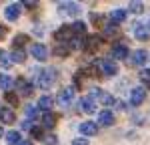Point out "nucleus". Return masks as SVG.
<instances>
[{"instance_id": "13", "label": "nucleus", "mask_w": 150, "mask_h": 145, "mask_svg": "<svg viewBox=\"0 0 150 145\" xmlns=\"http://www.w3.org/2000/svg\"><path fill=\"white\" fill-rule=\"evenodd\" d=\"M56 113H52V111H46L44 115H42V129H54V125H56Z\"/></svg>"}, {"instance_id": "2", "label": "nucleus", "mask_w": 150, "mask_h": 145, "mask_svg": "<svg viewBox=\"0 0 150 145\" xmlns=\"http://www.w3.org/2000/svg\"><path fill=\"white\" fill-rule=\"evenodd\" d=\"M72 36H74V32H72L70 24H64L54 32V40H56V45H68L72 40Z\"/></svg>"}, {"instance_id": "38", "label": "nucleus", "mask_w": 150, "mask_h": 145, "mask_svg": "<svg viewBox=\"0 0 150 145\" xmlns=\"http://www.w3.org/2000/svg\"><path fill=\"white\" fill-rule=\"evenodd\" d=\"M72 145H88V139H86V137H76V139L72 141Z\"/></svg>"}, {"instance_id": "15", "label": "nucleus", "mask_w": 150, "mask_h": 145, "mask_svg": "<svg viewBox=\"0 0 150 145\" xmlns=\"http://www.w3.org/2000/svg\"><path fill=\"white\" fill-rule=\"evenodd\" d=\"M80 109L84 111V113H94V111H96V103H94V99L90 95L82 97V99H80Z\"/></svg>"}, {"instance_id": "8", "label": "nucleus", "mask_w": 150, "mask_h": 145, "mask_svg": "<svg viewBox=\"0 0 150 145\" xmlns=\"http://www.w3.org/2000/svg\"><path fill=\"white\" fill-rule=\"evenodd\" d=\"M104 45V40H102V36H98V34H92V36H88L86 38V42H84V50H88V52H96V50H100Z\"/></svg>"}, {"instance_id": "24", "label": "nucleus", "mask_w": 150, "mask_h": 145, "mask_svg": "<svg viewBox=\"0 0 150 145\" xmlns=\"http://www.w3.org/2000/svg\"><path fill=\"white\" fill-rule=\"evenodd\" d=\"M4 139H6V143H8V145H18L20 141H22V137H20V133H18V131H8L6 135H4Z\"/></svg>"}, {"instance_id": "25", "label": "nucleus", "mask_w": 150, "mask_h": 145, "mask_svg": "<svg viewBox=\"0 0 150 145\" xmlns=\"http://www.w3.org/2000/svg\"><path fill=\"white\" fill-rule=\"evenodd\" d=\"M0 65H2L4 69H10V67H12L10 52H6V50H0Z\"/></svg>"}, {"instance_id": "10", "label": "nucleus", "mask_w": 150, "mask_h": 145, "mask_svg": "<svg viewBox=\"0 0 150 145\" xmlns=\"http://www.w3.org/2000/svg\"><path fill=\"white\" fill-rule=\"evenodd\" d=\"M144 99H146V89H142V87L132 89V93H130V103L132 105H142Z\"/></svg>"}, {"instance_id": "42", "label": "nucleus", "mask_w": 150, "mask_h": 145, "mask_svg": "<svg viewBox=\"0 0 150 145\" xmlns=\"http://www.w3.org/2000/svg\"><path fill=\"white\" fill-rule=\"evenodd\" d=\"M18 145H34V143H32V141H20Z\"/></svg>"}, {"instance_id": "14", "label": "nucleus", "mask_w": 150, "mask_h": 145, "mask_svg": "<svg viewBox=\"0 0 150 145\" xmlns=\"http://www.w3.org/2000/svg\"><path fill=\"white\" fill-rule=\"evenodd\" d=\"M98 123H100L102 127H110V125H114V113H112L110 109L102 111V113L98 115Z\"/></svg>"}, {"instance_id": "43", "label": "nucleus", "mask_w": 150, "mask_h": 145, "mask_svg": "<svg viewBox=\"0 0 150 145\" xmlns=\"http://www.w3.org/2000/svg\"><path fill=\"white\" fill-rule=\"evenodd\" d=\"M2 135H4V131H2V127H0V137H2Z\"/></svg>"}, {"instance_id": "6", "label": "nucleus", "mask_w": 150, "mask_h": 145, "mask_svg": "<svg viewBox=\"0 0 150 145\" xmlns=\"http://www.w3.org/2000/svg\"><path fill=\"white\" fill-rule=\"evenodd\" d=\"M98 67H100L102 75H106V77H114L116 72H118V65H116V60H112V59L100 60V62H98Z\"/></svg>"}, {"instance_id": "31", "label": "nucleus", "mask_w": 150, "mask_h": 145, "mask_svg": "<svg viewBox=\"0 0 150 145\" xmlns=\"http://www.w3.org/2000/svg\"><path fill=\"white\" fill-rule=\"evenodd\" d=\"M4 101H6V103H10V105H18V95L8 91V93H4Z\"/></svg>"}, {"instance_id": "45", "label": "nucleus", "mask_w": 150, "mask_h": 145, "mask_svg": "<svg viewBox=\"0 0 150 145\" xmlns=\"http://www.w3.org/2000/svg\"><path fill=\"white\" fill-rule=\"evenodd\" d=\"M148 59H150V57H148Z\"/></svg>"}, {"instance_id": "21", "label": "nucleus", "mask_w": 150, "mask_h": 145, "mask_svg": "<svg viewBox=\"0 0 150 145\" xmlns=\"http://www.w3.org/2000/svg\"><path fill=\"white\" fill-rule=\"evenodd\" d=\"M12 87H14L12 77H10V75H6V72H2V75H0V89H4V93H8Z\"/></svg>"}, {"instance_id": "37", "label": "nucleus", "mask_w": 150, "mask_h": 145, "mask_svg": "<svg viewBox=\"0 0 150 145\" xmlns=\"http://www.w3.org/2000/svg\"><path fill=\"white\" fill-rule=\"evenodd\" d=\"M22 6H26L28 10H34L36 6H38V2H34V0H26V2H24Z\"/></svg>"}, {"instance_id": "41", "label": "nucleus", "mask_w": 150, "mask_h": 145, "mask_svg": "<svg viewBox=\"0 0 150 145\" xmlns=\"http://www.w3.org/2000/svg\"><path fill=\"white\" fill-rule=\"evenodd\" d=\"M22 129H28V131H30V129H32V123H30L28 119H26V121H22Z\"/></svg>"}, {"instance_id": "3", "label": "nucleus", "mask_w": 150, "mask_h": 145, "mask_svg": "<svg viewBox=\"0 0 150 145\" xmlns=\"http://www.w3.org/2000/svg\"><path fill=\"white\" fill-rule=\"evenodd\" d=\"M74 93H76L74 87H66V89H62V91L58 93V105H62V107H70L72 101H74Z\"/></svg>"}, {"instance_id": "36", "label": "nucleus", "mask_w": 150, "mask_h": 145, "mask_svg": "<svg viewBox=\"0 0 150 145\" xmlns=\"http://www.w3.org/2000/svg\"><path fill=\"white\" fill-rule=\"evenodd\" d=\"M140 81L144 85H150V69H146V71L140 72Z\"/></svg>"}, {"instance_id": "12", "label": "nucleus", "mask_w": 150, "mask_h": 145, "mask_svg": "<svg viewBox=\"0 0 150 145\" xmlns=\"http://www.w3.org/2000/svg\"><path fill=\"white\" fill-rule=\"evenodd\" d=\"M80 133L84 135V137H94V135L98 133V125L92 123V121H84V123L80 125Z\"/></svg>"}, {"instance_id": "26", "label": "nucleus", "mask_w": 150, "mask_h": 145, "mask_svg": "<svg viewBox=\"0 0 150 145\" xmlns=\"http://www.w3.org/2000/svg\"><path fill=\"white\" fill-rule=\"evenodd\" d=\"M70 28H72V32H74V34H84V30H86V24L82 22V20H76V22L70 24Z\"/></svg>"}, {"instance_id": "1", "label": "nucleus", "mask_w": 150, "mask_h": 145, "mask_svg": "<svg viewBox=\"0 0 150 145\" xmlns=\"http://www.w3.org/2000/svg\"><path fill=\"white\" fill-rule=\"evenodd\" d=\"M34 77H36V85L40 89H50L54 85V81L58 79V72L56 69L48 67V69H42V71H34Z\"/></svg>"}, {"instance_id": "5", "label": "nucleus", "mask_w": 150, "mask_h": 145, "mask_svg": "<svg viewBox=\"0 0 150 145\" xmlns=\"http://www.w3.org/2000/svg\"><path fill=\"white\" fill-rule=\"evenodd\" d=\"M58 12L68 14V16H76V14H80V4H76V2H58Z\"/></svg>"}, {"instance_id": "22", "label": "nucleus", "mask_w": 150, "mask_h": 145, "mask_svg": "<svg viewBox=\"0 0 150 145\" xmlns=\"http://www.w3.org/2000/svg\"><path fill=\"white\" fill-rule=\"evenodd\" d=\"M132 60H134V65H138V67H142L146 60H148V52L144 50V48H138L136 52H134V57H132Z\"/></svg>"}, {"instance_id": "20", "label": "nucleus", "mask_w": 150, "mask_h": 145, "mask_svg": "<svg viewBox=\"0 0 150 145\" xmlns=\"http://www.w3.org/2000/svg\"><path fill=\"white\" fill-rule=\"evenodd\" d=\"M110 20H112V24H120L126 20V10H122V8H116V10L110 12Z\"/></svg>"}, {"instance_id": "17", "label": "nucleus", "mask_w": 150, "mask_h": 145, "mask_svg": "<svg viewBox=\"0 0 150 145\" xmlns=\"http://www.w3.org/2000/svg\"><path fill=\"white\" fill-rule=\"evenodd\" d=\"M0 121L6 125H12V123H16V113L12 109H0Z\"/></svg>"}, {"instance_id": "34", "label": "nucleus", "mask_w": 150, "mask_h": 145, "mask_svg": "<svg viewBox=\"0 0 150 145\" xmlns=\"http://www.w3.org/2000/svg\"><path fill=\"white\" fill-rule=\"evenodd\" d=\"M44 145H58V137L56 135H44Z\"/></svg>"}, {"instance_id": "18", "label": "nucleus", "mask_w": 150, "mask_h": 145, "mask_svg": "<svg viewBox=\"0 0 150 145\" xmlns=\"http://www.w3.org/2000/svg\"><path fill=\"white\" fill-rule=\"evenodd\" d=\"M84 42H86V38L82 34H74L72 40L68 42V48L70 50H82V48H84Z\"/></svg>"}, {"instance_id": "27", "label": "nucleus", "mask_w": 150, "mask_h": 145, "mask_svg": "<svg viewBox=\"0 0 150 145\" xmlns=\"http://www.w3.org/2000/svg\"><path fill=\"white\" fill-rule=\"evenodd\" d=\"M30 135L34 137V139H44V129H42V125H32V129H30Z\"/></svg>"}, {"instance_id": "7", "label": "nucleus", "mask_w": 150, "mask_h": 145, "mask_svg": "<svg viewBox=\"0 0 150 145\" xmlns=\"http://www.w3.org/2000/svg\"><path fill=\"white\" fill-rule=\"evenodd\" d=\"M14 87H16V91H18V95H24V97H30L32 95V83L30 81H26L24 77H20V79H16L14 81Z\"/></svg>"}, {"instance_id": "23", "label": "nucleus", "mask_w": 150, "mask_h": 145, "mask_svg": "<svg viewBox=\"0 0 150 145\" xmlns=\"http://www.w3.org/2000/svg\"><path fill=\"white\" fill-rule=\"evenodd\" d=\"M10 60H12V65H14V62L22 65L24 60H26V52H24L22 48H14V50L10 52Z\"/></svg>"}, {"instance_id": "40", "label": "nucleus", "mask_w": 150, "mask_h": 145, "mask_svg": "<svg viewBox=\"0 0 150 145\" xmlns=\"http://www.w3.org/2000/svg\"><path fill=\"white\" fill-rule=\"evenodd\" d=\"M6 34H8V28H6L4 24H0V38H4Z\"/></svg>"}, {"instance_id": "39", "label": "nucleus", "mask_w": 150, "mask_h": 145, "mask_svg": "<svg viewBox=\"0 0 150 145\" xmlns=\"http://www.w3.org/2000/svg\"><path fill=\"white\" fill-rule=\"evenodd\" d=\"M114 105H116V109H120V111H126L128 109V105L124 101H114Z\"/></svg>"}, {"instance_id": "19", "label": "nucleus", "mask_w": 150, "mask_h": 145, "mask_svg": "<svg viewBox=\"0 0 150 145\" xmlns=\"http://www.w3.org/2000/svg\"><path fill=\"white\" fill-rule=\"evenodd\" d=\"M52 105H54V97L42 95L40 99H38V105H36V107H38V109H44V111H50V109H52Z\"/></svg>"}, {"instance_id": "29", "label": "nucleus", "mask_w": 150, "mask_h": 145, "mask_svg": "<svg viewBox=\"0 0 150 145\" xmlns=\"http://www.w3.org/2000/svg\"><path fill=\"white\" fill-rule=\"evenodd\" d=\"M28 40H30V38H28L26 34H16V36H14V47H16V48H22Z\"/></svg>"}, {"instance_id": "30", "label": "nucleus", "mask_w": 150, "mask_h": 145, "mask_svg": "<svg viewBox=\"0 0 150 145\" xmlns=\"http://www.w3.org/2000/svg\"><path fill=\"white\" fill-rule=\"evenodd\" d=\"M36 111H38V107L36 105H26V109H24V113H26V117H28V121H32L36 117Z\"/></svg>"}, {"instance_id": "4", "label": "nucleus", "mask_w": 150, "mask_h": 145, "mask_svg": "<svg viewBox=\"0 0 150 145\" xmlns=\"http://www.w3.org/2000/svg\"><path fill=\"white\" fill-rule=\"evenodd\" d=\"M20 14H22V4L20 2H12L8 4L6 8H4V16H6V20H18L20 18Z\"/></svg>"}, {"instance_id": "11", "label": "nucleus", "mask_w": 150, "mask_h": 145, "mask_svg": "<svg viewBox=\"0 0 150 145\" xmlns=\"http://www.w3.org/2000/svg\"><path fill=\"white\" fill-rule=\"evenodd\" d=\"M134 34H136L138 40H150V28L144 22H136V26H134Z\"/></svg>"}, {"instance_id": "32", "label": "nucleus", "mask_w": 150, "mask_h": 145, "mask_svg": "<svg viewBox=\"0 0 150 145\" xmlns=\"http://www.w3.org/2000/svg\"><path fill=\"white\" fill-rule=\"evenodd\" d=\"M100 101H102V105H114V97L110 93H100Z\"/></svg>"}, {"instance_id": "9", "label": "nucleus", "mask_w": 150, "mask_h": 145, "mask_svg": "<svg viewBox=\"0 0 150 145\" xmlns=\"http://www.w3.org/2000/svg\"><path fill=\"white\" fill-rule=\"evenodd\" d=\"M30 55H32L36 60H46L48 59V48H46V45H42V42L32 45V47H30Z\"/></svg>"}, {"instance_id": "33", "label": "nucleus", "mask_w": 150, "mask_h": 145, "mask_svg": "<svg viewBox=\"0 0 150 145\" xmlns=\"http://www.w3.org/2000/svg\"><path fill=\"white\" fill-rule=\"evenodd\" d=\"M130 10L134 12V14H140V12L144 10V4L142 2H130Z\"/></svg>"}, {"instance_id": "16", "label": "nucleus", "mask_w": 150, "mask_h": 145, "mask_svg": "<svg viewBox=\"0 0 150 145\" xmlns=\"http://www.w3.org/2000/svg\"><path fill=\"white\" fill-rule=\"evenodd\" d=\"M112 57H114L116 60H124L128 57V48H126V45H114L112 47Z\"/></svg>"}, {"instance_id": "35", "label": "nucleus", "mask_w": 150, "mask_h": 145, "mask_svg": "<svg viewBox=\"0 0 150 145\" xmlns=\"http://www.w3.org/2000/svg\"><path fill=\"white\" fill-rule=\"evenodd\" d=\"M118 32V26L116 24H108V26H104V34H108V36H112Z\"/></svg>"}, {"instance_id": "28", "label": "nucleus", "mask_w": 150, "mask_h": 145, "mask_svg": "<svg viewBox=\"0 0 150 145\" xmlns=\"http://www.w3.org/2000/svg\"><path fill=\"white\" fill-rule=\"evenodd\" d=\"M68 52H70L68 45H56V47H54V55H56V57H62V59H64V57H68Z\"/></svg>"}, {"instance_id": "44", "label": "nucleus", "mask_w": 150, "mask_h": 145, "mask_svg": "<svg viewBox=\"0 0 150 145\" xmlns=\"http://www.w3.org/2000/svg\"><path fill=\"white\" fill-rule=\"evenodd\" d=\"M144 24H146V26H148V28H150V20H148V22H144Z\"/></svg>"}]
</instances>
